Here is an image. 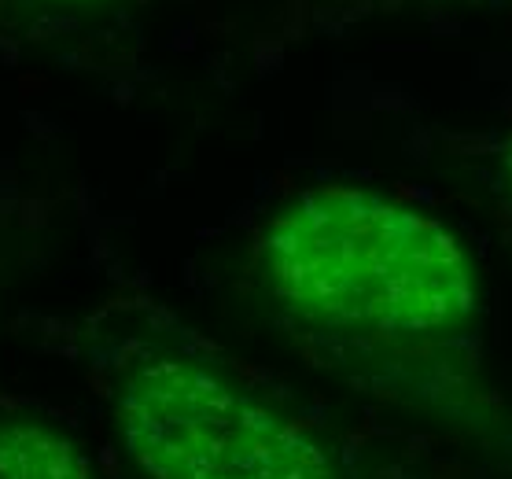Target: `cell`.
Listing matches in <instances>:
<instances>
[{
    "label": "cell",
    "mask_w": 512,
    "mask_h": 479,
    "mask_svg": "<svg viewBox=\"0 0 512 479\" xmlns=\"http://www.w3.org/2000/svg\"><path fill=\"white\" fill-rule=\"evenodd\" d=\"M115 413L144 479H339L310 428L196 358L137 362Z\"/></svg>",
    "instance_id": "obj_2"
},
{
    "label": "cell",
    "mask_w": 512,
    "mask_h": 479,
    "mask_svg": "<svg viewBox=\"0 0 512 479\" xmlns=\"http://www.w3.org/2000/svg\"><path fill=\"white\" fill-rule=\"evenodd\" d=\"M0 479H93V468L45 424L0 421Z\"/></svg>",
    "instance_id": "obj_3"
},
{
    "label": "cell",
    "mask_w": 512,
    "mask_h": 479,
    "mask_svg": "<svg viewBox=\"0 0 512 479\" xmlns=\"http://www.w3.org/2000/svg\"><path fill=\"white\" fill-rule=\"evenodd\" d=\"M266 295L317 336L406 343L468 325L476 269L443 222L350 185L310 188L258 233Z\"/></svg>",
    "instance_id": "obj_1"
}]
</instances>
